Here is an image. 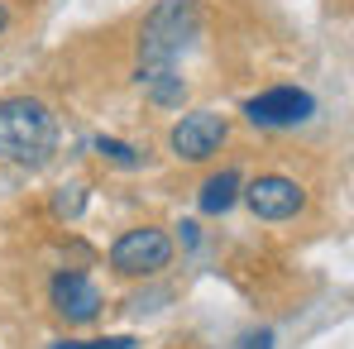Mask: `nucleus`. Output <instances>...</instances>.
Wrapping results in <instances>:
<instances>
[{"label": "nucleus", "mask_w": 354, "mask_h": 349, "mask_svg": "<svg viewBox=\"0 0 354 349\" xmlns=\"http://www.w3.org/2000/svg\"><path fill=\"white\" fill-rule=\"evenodd\" d=\"M58 153V115L39 96L0 101V158L19 168H44Z\"/></svg>", "instance_id": "1"}, {"label": "nucleus", "mask_w": 354, "mask_h": 349, "mask_svg": "<svg viewBox=\"0 0 354 349\" xmlns=\"http://www.w3.org/2000/svg\"><path fill=\"white\" fill-rule=\"evenodd\" d=\"M201 19H196V0H158L139 29V72L149 67H173L192 39H196Z\"/></svg>", "instance_id": "2"}, {"label": "nucleus", "mask_w": 354, "mask_h": 349, "mask_svg": "<svg viewBox=\"0 0 354 349\" xmlns=\"http://www.w3.org/2000/svg\"><path fill=\"white\" fill-rule=\"evenodd\" d=\"M168 263H173V239L158 225L124 230L111 244V268H115L120 278H158Z\"/></svg>", "instance_id": "3"}, {"label": "nucleus", "mask_w": 354, "mask_h": 349, "mask_svg": "<svg viewBox=\"0 0 354 349\" xmlns=\"http://www.w3.org/2000/svg\"><path fill=\"white\" fill-rule=\"evenodd\" d=\"M225 139H230V120L216 115V111H192V115H182L168 129V149H173L182 163H206V158H216L221 149H225Z\"/></svg>", "instance_id": "4"}, {"label": "nucleus", "mask_w": 354, "mask_h": 349, "mask_svg": "<svg viewBox=\"0 0 354 349\" xmlns=\"http://www.w3.org/2000/svg\"><path fill=\"white\" fill-rule=\"evenodd\" d=\"M311 115H316V101L301 86H268V91L244 101V120L254 129H297Z\"/></svg>", "instance_id": "5"}, {"label": "nucleus", "mask_w": 354, "mask_h": 349, "mask_svg": "<svg viewBox=\"0 0 354 349\" xmlns=\"http://www.w3.org/2000/svg\"><path fill=\"white\" fill-rule=\"evenodd\" d=\"M239 201L259 220H292L297 211L306 206V191H301V182H292V177L263 173V177H254L249 187H239Z\"/></svg>", "instance_id": "6"}, {"label": "nucleus", "mask_w": 354, "mask_h": 349, "mask_svg": "<svg viewBox=\"0 0 354 349\" xmlns=\"http://www.w3.org/2000/svg\"><path fill=\"white\" fill-rule=\"evenodd\" d=\"M48 296H53V311H58L67 326H86V321H96L101 306H106L101 287H96L86 273H77V268H62L58 278H53V287H48Z\"/></svg>", "instance_id": "7"}, {"label": "nucleus", "mask_w": 354, "mask_h": 349, "mask_svg": "<svg viewBox=\"0 0 354 349\" xmlns=\"http://www.w3.org/2000/svg\"><path fill=\"white\" fill-rule=\"evenodd\" d=\"M139 86H144L149 101L163 106V111H177V106L187 101V82L177 77V67H149V72H139Z\"/></svg>", "instance_id": "8"}, {"label": "nucleus", "mask_w": 354, "mask_h": 349, "mask_svg": "<svg viewBox=\"0 0 354 349\" xmlns=\"http://www.w3.org/2000/svg\"><path fill=\"white\" fill-rule=\"evenodd\" d=\"M239 187H244L239 173H235V168H225V173H216V177H206V182H201L196 206H201L206 216H225V211L239 201Z\"/></svg>", "instance_id": "9"}, {"label": "nucleus", "mask_w": 354, "mask_h": 349, "mask_svg": "<svg viewBox=\"0 0 354 349\" xmlns=\"http://www.w3.org/2000/svg\"><path fill=\"white\" fill-rule=\"evenodd\" d=\"M91 149H96V153H101V158H106L111 168H124V173L144 168V158H149L144 149H134V144H124V139H111V134H101V139H96Z\"/></svg>", "instance_id": "10"}, {"label": "nucleus", "mask_w": 354, "mask_h": 349, "mask_svg": "<svg viewBox=\"0 0 354 349\" xmlns=\"http://www.w3.org/2000/svg\"><path fill=\"white\" fill-rule=\"evenodd\" d=\"M82 206H86V187H58V196H53V216L58 220L82 216Z\"/></svg>", "instance_id": "11"}, {"label": "nucleus", "mask_w": 354, "mask_h": 349, "mask_svg": "<svg viewBox=\"0 0 354 349\" xmlns=\"http://www.w3.org/2000/svg\"><path fill=\"white\" fill-rule=\"evenodd\" d=\"M134 335H101V340H58L53 349H134Z\"/></svg>", "instance_id": "12"}, {"label": "nucleus", "mask_w": 354, "mask_h": 349, "mask_svg": "<svg viewBox=\"0 0 354 349\" xmlns=\"http://www.w3.org/2000/svg\"><path fill=\"white\" fill-rule=\"evenodd\" d=\"M239 349H273V330H244Z\"/></svg>", "instance_id": "13"}, {"label": "nucleus", "mask_w": 354, "mask_h": 349, "mask_svg": "<svg viewBox=\"0 0 354 349\" xmlns=\"http://www.w3.org/2000/svg\"><path fill=\"white\" fill-rule=\"evenodd\" d=\"M177 230H182V244H187V249H192V244H196V225H192V220H182V225H177Z\"/></svg>", "instance_id": "14"}, {"label": "nucleus", "mask_w": 354, "mask_h": 349, "mask_svg": "<svg viewBox=\"0 0 354 349\" xmlns=\"http://www.w3.org/2000/svg\"><path fill=\"white\" fill-rule=\"evenodd\" d=\"M5 29H10V5L0 0V34H5Z\"/></svg>", "instance_id": "15"}]
</instances>
